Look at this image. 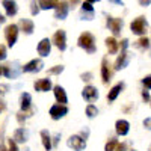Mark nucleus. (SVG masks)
<instances>
[{
    "mask_svg": "<svg viewBox=\"0 0 151 151\" xmlns=\"http://www.w3.org/2000/svg\"><path fill=\"white\" fill-rule=\"evenodd\" d=\"M79 45L82 48H85L88 53H94L95 52V40L94 36L89 33V32H83L80 36H79Z\"/></svg>",
    "mask_w": 151,
    "mask_h": 151,
    "instance_id": "1",
    "label": "nucleus"
},
{
    "mask_svg": "<svg viewBox=\"0 0 151 151\" xmlns=\"http://www.w3.org/2000/svg\"><path fill=\"white\" fill-rule=\"evenodd\" d=\"M147 26H148V24H147V20H145L144 17H137L136 20L132 21L130 29H132V32H133L134 35H145Z\"/></svg>",
    "mask_w": 151,
    "mask_h": 151,
    "instance_id": "2",
    "label": "nucleus"
},
{
    "mask_svg": "<svg viewBox=\"0 0 151 151\" xmlns=\"http://www.w3.org/2000/svg\"><path fill=\"white\" fill-rule=\"evenodd\" d=\"M5 36H6V41H8L9 47L14 45L17 42V38H18V26L17 24H9V26H6Z\"/></svg>",
    "mask_w": 151,
    "mask_h": 151,
    "instance_id": "3",
    "label": "nucleus"
},
{
    "mask_svg": "<svg viewBox=\"0 0 151 151\" xmlns=\"http://www.w3.org/2000/svg\"><path fill=\"white\" fill-rule=\"evenodd\" d=\"M53 42L60 52H64L67 48V33H65V30H58L53 35Z\"/></svg>",
    "mask_w": 151,
    "mask_h": 151,
    "instance_id": "4",
    "label": "nucleus"
},
{
    "mask_svg": "<svg viewBox=\"0 0 151 151\" xmlns=\"http://www.w3.org/2000/svg\"><path fill=\"white\" fill-rule=\"evenodd\" d=\"M67 113H68V107L62 106V104H55L50 109V115H52L53 119H60L62 116H65Z\"/></svg>",
    "mask_w": 151,
    "mask_h": 151,
    "instance_id": "5",
    "label": "nucleus"
},
{
    "mask_svg": "<svg viewBox=\"0 0 151 151\" xmlns=\"http://www.w3.org/2000/svg\"><path fill=\"white\" fill-rule=\"evenodd\" d=\"M67 144H68V147H71V148L76 150V151H82V150H85V147H86L85 139H82L80 136H71Z\"/></svg>",
    "mask_w": 151,
    "mask_h": 151,
    "instance_id": "6",
    "label": "nucleus"
},
{
    "mask_svg": "<svg viewBox=\"0 0 151 151\" xmlns=\"http://www.w3.org/2000/svg\"><path fill=\"white\" fill-rule=\"evenodd\" d=\"M42 67H44V64H42V60H41V59H33V60L29 62V64L24 65L21 70H23V71H26V73H35V71H41Z\"/></svg>",
    "mask_w": 151,
    "mask_h": 151,
    "instance_id": "7",
    "label": "nucleus"
},
{
    "mask_svg": "<svg viewBox=\"0 0 151 151\" xmlns=\"http://www.w3.org/2000/svg\"><path fill=\"white\" fill-rule=\"evenodd\" d=\"M107 26L110 27V30L113 32V35H119L121 27H122V20H121V18L107 17Z\"/></svg>",
    "mask_w": 151,
    "mask_h": 151,
    "instance_id": "8",
    "label": "nucleus"
},
{
    "mask_svg": "<svg viewBox=\"0 0 151 151\" xmlns=\"http://www.w3.org/2000/svg\"><path fill=\"white\" fill-rule=\"evenodd\" d=\"M82 95H83V98L86 100V101L91 103V101H95V100L98 98V91L94 86H86L83 89V92H82Z\"/></svg>",
    "mask_w": 151,
    "mask_h": 151,
    "instance_id": "9",
    "label": "nucleus"
},
{
    "mask_svg": "<svg viewBox=\"0 0 151 151\" xmlns=\"http://www.w3.org/2000/svg\"><path fill=\"white\" fill-rule=\"evenodd\" d=\"M129 60H130V55L125 52V50H122L121 55H119L118 59H116V62H115V70H122V68H125V67H127V64H129Z\"/></svg>",
    "mask_w": 151,
    "mask_h": 151,
    "instance_id": "10",
    "label": "nucleus"
},
{
    "mask_svg": "<svg viewBox=\"0 0 151 151\" xmlns=\"http://www.w3.org/2000/svg\"><path fill=\"white\" fill-rule=\"evenodd\" d=\"M20 70L21 68H18V64L17 62H14V64H9V65H6L5 68H3V73H5V76L6 77H12V79H15L17 76L20 74Z\"/></svg>",
    "mask_w": 151,
    "mask_h": 151,
    "instance_id": "11",
    "label": "nucleus"
},
{
    "mask_svg": "<svg viewBox=\"0 0 151 151\" xmlns=\"http://www.w3.org/2000/svg\"><path fill=\"white\" fill-rule=\"evenodd\" d=\"M50 48H52V42H50V40L44 38V40H42L40 44H38V53L45 58V56L50 55Z\"/></svg>",
    "mask_w": 151,
    "mask_h": 151,
    "instance_id": "12",
    "label": "nucleus"
},
{
    "mask_svg": "<svg viewBox=\"0 0 151 151\" xmlns=\"http://www.w3.org/2000/svg\"><path fill=\"white\" fill-rule=\"evenodd\" d=\"M35 89L40 91V92H47L52 89V82H50V79H41L35 82Z\"/></svg>",
    "mask_w": 151,
    "mask_h": 151,
    "instance_id": "13",
    "label": "nucleus"
},
{
    "mask_svg": "<svg viewBox=\"0 0 151 151\" xmlns=\"http://www.w3.org/2000/svg\"><path fill=\"white\" fill-rule=\"evenodd\" d=\"M115 129H116V133L121 134V136H125L129 133V129H130V124L125 121V119H118L116 124H115Z\"/></svg>",
    "mask_w": 151,
    "mask_h": 151,
    "instance_id": "14",
    "label": "nucleus"
},
{
    "mask_svg": "<svg viewBox=\"0 0 151 151\" xmlns=\"http://www.w3.org/2000/svg\"><path fill=\"white\" fill-rule=\"evenodd\" d=\"M55 97L59 101V104L65 106V103H67V94H65V89L62 86H55Z\"/></svg>",
    "mask_w": 151,
    "mask_h": 151,
    "instance_id": "15",
    "label": "nucleus"
},
{
    "mask_svg": "<svg viewBox=\"0 0 151 151\" xmlns=\"http://www.w3.org/2000/svg\"><path fill=\"white\" fill-rule=\"evenodd\" d=\"M68 15V5L64 2H59V6L56 8V18L58 20H64Z\"/></svg>",
    "mask_w": 151,
    "mask_h": 151,
    "instance_id": "16",
    "label": "nucleus"
},
{
    "mask_svg": "<svg viewBox=\"0 0 151 151\" xmlns=\"http://www.w3.org/2000/svg\"><path fill=\"white\" fill-rule=\"evenodd\" d=\"M124 89V83H118V85H115L112 88V89L109 91V94H107V100L109 101H113V100H116V97L119 95V92Z\"/></svg>",
    "mask_w": 151,
    "mask_h": 151,
    "instance_id": "17",
    "label": "nucleus"
},
{
    "mask_svg": "<svg viewBox=\"0 0 151 151\" xmlns=\"http://www.w3.org/2000/svg\"><path fill=\"white\" fill-rule=\"evenodd\" d=\"M30 101H32L30 94L27 92L21 94V110L23 112H30Z\"/></svg>",
    "mask_w": 151,
    "mask_h": 151,
    "instance_id": "18",
    "label": "nucleus"
},
{
    "mask_svg": "<svg viewBox=\"0 0 151 151\" xmlns=\"http://www.w3.org/2000/svg\"><path fill=\"white\" fill-rule=\"evenodd\" d=\"M20 26H21V29H23V32L24 33H27V35H30L32 32H33V21L32 20H27V18H23L21 21H20Z\"/></svg>",
    "mask_w": 151,
    "mask_h": 151,
    "instance_id": "19",
    "label": "nucleus"
},
{
    "mask_svg": "<svg viewBox=\"0 0 151 151\" xmlns=\"http://www.w3.org/2000/svg\"><path fill=\"white\" fill-rule=\"evenodd\" d=\"M3 6H5L6 14H8L9 17H12V15L17 14V3H15V2H9V0H5V2H3Z\"/></svg>",
    "mask_w": 151,
    "mask_h": 151,
    "instance_id": "20",
    "label": "nucleus"
},
{
    "mask_svg": "<svg viewBox=\"0 0 151 151\" xmlns=\"http://www.w3.org/2000/svg\"><path fill=\"white\" fill-rule=\"evenodd\" d=\"M41 137H42V145H44V148H45L47 151H50V150H52V137H50L48 132H47V130H42V132H41Z\"/></svg>",
    "mask_w": 151,
    "mask_h": 151,
    "instance_id": "21",
    "label": "nucleus"
},
{
    "mask_svg": "<svg viewBox=\"0 0 151 151\" xmlns=\"http://www.w3.org/2000/svg\"><path fill=\"white\" fill-rule=\"evenodd\" d=\"M101 77H103L104 83H107L110 80V71H109V65H107L106 59H103V64H101Z\"/></svg>",
    "mask_w": 151,
    "mask_h": 151,
    "instance_id": "22",
    "label": "nucleus"
},
{
    "mask_svg": "<svg viewBox=\"0 0 151 151\" xmlns=\"http://www.w3.org/2000/svg\"><path fill=\"white\" fill-rule=\"evenodd\" d=\"M106 47L109 50V53H112V55H115L118 52V42L115 41V38H107L106 40Z\"/></svg>",
    "mask_w": 151,
    "mask_h": 151,
    "instance_id": "23",
    "label": "nucleus"
},
{
    "mask_svg": "<svg viewBox=\"0 0 151 151\" xmlns=\"http://www.w3.org/2000/svg\"><path fill=\"white\" fill-rule=\"evenodd\" d=\"M14 139H15L17 142H24V141H26V132H24V129H17V130H15Z\"/></svg>",
    "mask_w": 151,
    "mask_h": 151,
    "instance_id": "24",
    "label": "nucleus"
},
{
    "mask_svg": "<svg viewBox=\"0 0 151 151\" xmlns=\"http://www.w3.org/2000/svg\"><path fill=\"white\" fill-rule=\"evenodd\" d=\"M82 11H83V14H85V12H88V15H92V17H94V8H92V3L85 2V3L82 5Z\"/></svg>",
    "mask_w": 151,
    "mask_h": 151,
    "instance_id": "25",
    "label": "nucleus"
},
{
    "mask_svg": "<svg viewBox=\"0 0 151 151\" xmlns=\"http://www.w3.org/2000/svg\"><path fill=\"white\" fill-rule=\"evenodd\" d=\"M116 145H118V141L115 139V137H112V139H110V141L106 144V147H104V151H115Z\"/></svg>",
    "mask_w": 151,
    "mask_h": 151,
    "instance_id": "26",
    "label": "nucleus"
},
{
    "mask_svg": "<svg viewBox=\"0 0 151 151\" xmlns=\"http://www.w3.org/2000/svg\"><path fill=\"white\" fill-rule=\"evenodd\" d=\"M38 5H40L42 9H50V8H58L59 2H40Z\"/></svg>",
    "mask_w": 151,
    "mask_h": 151,
    "instance_id": "27",
    "label": "nucleus"
},
{
    "mask_svg": "<svg viewBox=\"0 0 151 151\" xmlns=\"http://www.w3.org/2000/svg\"><path fill=\"white\" fill-rule=\"evenodd\" d=\"M136 45L139 47V48H144V50H145V48H148V47H150V40H148L147 36H142L141 40L137 41V44H136Z\"/></svg>",
    "mask_w": 151,
    "mask_h": 151,
    "instance_id": "28",
    "label": "nucleus"
},
{
    "mask_svg": "<svg viewBox=\"0 0 151 151\" xmlns=\"http://www.w3.org/2000/svg\"><path fill=\"white\" fill-rule=\"evenodd\" d=\"M97 113H98V110H97V107L94 104H89V106L86 107V115L89 116V118H94Z\"/></svg>",
    "mask_w": 151,
    "mask_h": 151,
    "instance_id": "29",
    "label": "nucleus"
},
{
    "mask_svg": "<svg viewBox=\"0 0 151 151\" xmlns=\"http://www.w3.org/2000/svg\"><path fill=\"white\" fill-rule=\"evenodd\" d=\"M62 71H64V67L62 65H58V67H53L48 70V74H60Z\"/></svg>",
    "mask_w": 151,
    "mask_h": 151,
    "instance_id": "30",
    "label": "nucleus"
},
{
    "mask_svg": "<svg viewBox=\"0 0 151 151\" xmlns=\"http://www.w3.org/2000/svg\"><path fill=\"white\" fill-rule=\"evenodd\" d=\"M142 83H144V86H145V88L151 89V74H150V76H147L145 79H142Z\"/></svg>",
    "mask_w": 151,
    "mask_h": 151,
    "instance_id": "31",
    "label": "nucleus"
},
{
    "mask_svg": "<svg viewBox=\"0 0 151 151\" xmlns=\"http://www.w3.org/2000/svg\"><path fill=\"white\" fill-rule=\"evenodd\" d=\"M8 145H9V150L8 151H18V148H17V144L12 141V139H9L8 141Z\"/></svg>",
    "mask_w": 151,
    "mask_h": 151,
    "instance_id": "32",
    "label": "nucleus"
},
{
    "mask_svg": "<svg viewBox=\"0 0 151 151\" xmlns=\"http://www.w3.org/2000/svg\"><path fill=\"white\" fill-rule=\"evenodd\" d=\"M6 58V47L0 44V60H3Z\"/></svg>",
    "mask_w": 151,
    "mask_h": 151,
    "instance_id": "33",
    "label": "nucleus"
},
{
    "mask_svg": "<svg viewBox=\"0 0 151 151\" xmlns=\"http://www.w3.org/2000/svg\"><path fill=\"white\" fill-rule=\"evenodd\" d=\"M38 6H40V5H38V3H32V14L35 15V14H38V12H40V8H38Z\"/></svg>",
    "mask_w": 151,
    "mask_h": 151,
    "instance_id": "34",
    "label": "nucleus"
},
{
    "mask_svg": "<svg viewBox=\"0 0 151 151\" xmlns=\"http://www.w3.org/2000/svg\"><path fill=\"white\" fill-rule=\"evenodd\" d=\"M125 148H127V145H125V144H118L116 148H115V151H125Z\"/></svg>",
    "mask_w": 151,
    "mask_h": 151,
    "instance_id": "35",
    "label": "nucleus"
},
{
    "mask_svg": "<svg viewBox=\"0 0 151 151\" xmlns=\"http://www.w3.org/2000/svg\"><path fill=\"white\" fill-rule=\"evenodd\" d=\"M144 125H145L148 130H151V118H147V119L144 121Z\"/></svg>",
    "mask_w": 151,
    "mask_h": 151,
    "instance_id": "36",
    "label": "nucleus"
},
{
    "mask_svg": "<svg viewBox=\"0 0 151 151\" xmlns=\"http://www.w3.org/2000/svg\"><path fill=\"white\" fill-rule=\"evenodd\" d=\"M91 77H92V74H91V73L82 74V79H83V80H91Z\"/></svg>",
    "mask_w": 151,
    "mask_h": 151,
    "instance_id": "37",
    "label": "nucleus"
},
{
    "mask_svg": "<svg viewBox=\"0 0 151 151\" xmlns=\"http://www.w3.org/2000/svg\"><path fill=\"white\" fill-rule=\"evenodd\" d=\"M127 45H129V40H122V41H121V48H122V50L127 48Z\"/></svg>",
    "mask_w": 151,
    "mask_h": 151,
    "instance_id": "38",
    "label": "nucleus"
},
{
    "mask_svg": "<svg viewBox=\"0 0 151 151\" xmlns=\"http://www.w3.org/2000/svg\"><path fill=\"white\" fill-rule=\"evenodd\" d=\"M17 119H18V122H20V124H23L26 118H24V115H23V113H18V115H17Z\"/></svg>",
    "mask_w": 151,
    "mask_h": 151,
    "instance_id": "39",
    "label": "nucleus"
},
{
    "mask_svg": "<svg viewBox=\"0 0 151 151\" xmlns=\"http://www.w3.org/2000/svg\"><path fill=\"white\" fill-rule=\"evenodd\" d=\"M142 98L145 100V101H148V100H151V98H150V94H148V91H144V92H142Z\"/></svg>",
    "mask_w": 151,
    "mask_h": 151,
    "instance_id": "40",
    "label": "nucleus"
},
{
    "mask_svg": "<svg viewBox=\"0 0 151 151\" xmlns=\"http://www.w3.org/2000/svg\"><path fill=\"white\" fill-rule=\"evenodd\" d=\"M2 23H5V17H3L2 14H0V24H2Z\"/></svg>",
    "mask_w": 151,
    "mask_h": 151,
    "instance_id": "41",
    "label": "nucleus"
},
{
    "mask_svg": "<svg viewBox=\"0 0 151 151\" xmlns=\"http://www.w3.org/2000/svg\"><path fill=\"white\" fill-rule=\"evenodd\" d=\"M2 89H6V86H0V94H3V91Z\"/></svg>",
    "mask_w": 151,
    "mask_h": 151,
    "instance_id": "42",
    "label": "nucleus"
},
{
    "mask_svg": "<svg viewBox=\"0 0 151 151\" xmlns=\"http://www.w3.org/2000/svg\"><path fill=\"white\" fill-rule=\"evenodd\" d=\"M3 73V68H2V65H0V74H2Z\"/></svg>",
    "mask_w": 151,
    "mask_h": 151,
    "instance_id": "43",
    "label": "nucleus"
},
{
    "mask_svg": "<svg viewBox=\"0 0 151 151\" xmlns=\"http://www.w3.org/2000/svg\"><path fill=\"white\" fill-rule=\"evenodd\" d=\"M150 151H151V148H150Z\"/></svg>",
    "mask_w": 151,
    "mask_h": 151,
    "instance_id": "44",
    "label": "nucleus"
},
{
    "mask_svg": "<svg viewBox=\"0 0 151 151\" xmlns=\"http://www.w3.org/2000/svg\"><path fill=\"white\" fill-rule=\"evenodd\" d=\"M132 151H134V150H132Z\"/></svg>",
    "mask_w": 151,
    "mask_h": 151,
    "instance_id": "45",
    "label": "nucleus"
}]
</instances>
